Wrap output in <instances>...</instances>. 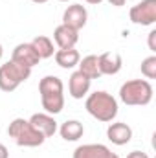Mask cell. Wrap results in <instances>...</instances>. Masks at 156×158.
Returning a JSON list of instances; mask_svg holds the SVG:
<instances>
[{
	"label": "cell",
	"mask_w": 156,
	"mask_h": 158,
	"mask_svg": "<svg viewBox=\"0 0 156 158\" xmlns=\"http://www.w3.org/2000/svg\"><path fill=\"white\" fill-rule=\"evenodd\" d=\"M84 109L92 118H96L97 121H103V123H109L117 116L116 98L105 90H97V92L90 94L86 98Z\"/></svg>",
	"instance_id": "6da1fadb"
},
{
	"label": "cell",
	"mask_w": 156,
	"mask_h": 158,
	"mask_svg": "<svg viewBox=\"0 0 156 158\" xmlns=\"http://www.w3.org/2000/svg\"><path fill=\"white\" fill-rule=\"evenodd\" d=\"M153 85L145 79H130L121 85L119 99L130 107H143L149 105L153 99Z\"/></svg>",
	"instance_id": "7a4b0ae2"
},
{
	"label": "cell",
	"mask_w": 156,
	"mask_h": 158,
	"mask_svg": "<svg viewBox=\"0 0 156 158\" xmlns=\"http://www.w3.org/2000/svg\"><path fill=\"white\" fill-rule=\"evenodd\" d=\"M7 134L20 147H39L46 140L39 131L30 123V119H24V118L13 119L9 123V127H7Z\"/></svg>",
	"instance_id": "3957f363"
},
{
	"label": "cell",
	"mask_w": 156,
	"mask_h": 158,
	"mask_svg": "<svg viewBox=\"0 0 156 158\" xmlns=\"http://www.w3.org/2000/svg\"><path fill=\"white\" fill-rule=\"evenodd\" d=\"M31 76V68L22 66L15 61H7L0 66V90L13 92Z\"/></svg>",
	"instance_id": "277c9868"
},
{
	"label": "cell",
	"mask_w": 156,
	"mask_h": 158,
	"mask_svg": "<svg viewBox=\"0 0 156 158\" xmlns=\"http://www.w3.org/2000/svg\"><path fill=\"white\" fill-rule=\"evenodd\" d=\"M129 17L134 24L153 26L156 22V0H142L140 4L132 6Z\"/></svg>",
	"instance_id": "5b68a950"
},
{
	"label": "cell",
	"mask_w": 156,
	"mask_h": 158,
	"mask_svg": "<svg viewBox=\"0 0 156 158\" xmlns=\"http://www.w3.org/2000/svg\"><path fill=\"white\" fill-rule=\"evenodd\" d=\"M86 20H88V11H86V7L83 4H72L63 13V24L70 26V28H74L77 31L81 28H84Z\"/></svg>",
	"instance_id": "8992f818"
},
{
	"label": "cell",
	"mask_w": 156,
	"mask_h": 158,
	"mask_svg": "<svg viewBox=\"0 0 156 158\" xmlns=\"http://www.w3.org/2000/svg\"><path fill=\"white\" fill-rule=\"evenodd\" d=\"M11 61L22 64V66H28V68H33L35 64H39L40 57L37 55L35 48L31 46V42H22V44H17L13 53H11Z\"/></svg>",
	"instance_id": "52a82bcc"
},
{
	"label": "cell",
	"mask_w": 156,
	"mask_h": 158,
	"mask_svg": "<svg viewBox=\"0 0 156 158\" xmlns=\"http://www.w3.org/2000/svg\"><path fill=\"white\" fill-rule=\"evenodd\" d=\"M101 76H116L123 66V59L117 52H105L97 57Z\"/></svg>",
	"instance_id": "ba28073f"
},
{
	"label": "cell",
	"mask_w": 156,
	"mask_h": 158,
	"mask_svg": "<svg viewBox=\"0 0 156 158\" xmlns=\"http://www.w3.org/2000/svg\"><path fill=\"white\" fill-rule=\"evenodd\" d=\"M53 40H55V44L59 46V50L74 48L79 40V31L74 30V28H70V26L61 24V26H57L55 31H53Z\"/></svg>",
	"instance_id": "9c48e42d"
},
{
	"label": "cell",
	"mask_w": 156,
	"mask_h": 158,
	"mask_svg": "<svg viewBox=\"0 0 156 158\" xmlns=\"http://www.w3.org/2000/svg\"><path fill=\"white\" fill-rule=\"evenodd\" d=\"M107 136H109V140L114 145H127L132 140V129L127 123H123V121H116V123L109 125Z\"/></svg>",
	"instance_id": "30bf717a"
},
{
	"label": "cell",
	"mask_w": 156,
	"mask_h": 158,
	"mask_svg": "<svg viewBox=\"0 0 156 158\" xmlns=\"http://www.w3.org/2000/svg\"><path fill=\"white\" fill-rule=\"evenodd\" d=\"M30 123L39 131L44 138H50L57 132V121L53 119L51 114H46V112H37L30 118Z\"/></svg>",
	"instance_id": "8fae6325"
},
{
	"label": "cell",
	"mask_w": 156,
	"mask_h": 158,
	"mask_svg": "<svg viewBox=\"0 0 156 158\" xmlns=\"http://www.w3.org/2000/svg\"><path fill=\"white\" fill-rule=\"evenodd\" d=\"M90 79L86 77L84 74H81V72H74L72 76H70V81H68V92H70V96L74 98V99H83L86 94H88V90H90Z\"/></svg>",
	"instance_id": "7c38bea8"
},
{
	"label": "cell",
	"mask_w": 156,
	"mask_h": 158,
	"mask_svg": "<svg viewBox=\"0 0 156 158\" xmlns=\"http://www.w3.org/2000/svg\"><path fill=\"white\" fill-rule=\"evenodd\" d=\"M110 149L103 143H84L74 151V158H109Z\"/></svg>",
	"instance_id": "4fadbf2b"
},
{
	"label": "cell",
	"mask_w": 156,
	"mask_h": 158,
	"mask_svg": "<svg viewBox=\"0 0 156 158\" xmlns=\"http://www.w3.org/2000/svg\"><path fill=\"white\" fill-rule=\"evenodd\" d=\"M40 103L42 109L46 110V114H59L64 109V94L57 92V94H40Z\"/></svg>",
	"instance_id": "5bb4252c"
},
{
	"label": "cell",
	"mask_w": 156,
	"mask_h": 158,
	"mask_svg": "<svg viewBox=\"0 0 156 158\" xmlns=\"http://www.w3.org/2000/svg\"><path fill=\"white\" fill-rule=\"evenodd\" d=\"M59 132H61L63 140H66V142H77L79 138H83V134H84V127L77 119H68V121H64L59 127Z\"/></svg>",
	"instance_id": "9a60e30c"
},
{
	"label": "cell",
	"mask_w": 156,
	"mask_h": 158,
	"mask_svg": "<svg viewBox=\"0 0 156 158\" xmlns=\"http://www.w3.org/2000/svg\"><path fill=\"white\" fill-rule=\"evenodd\" d=\"M53 57H55V63H57L61 68H66V70H70V68L77 66L79 61H81V55H79V52L76 50V48L57 50V52L53 53Z\"/></svg>",
	"instance_id": "2e32d148"
},
{
	"label": "cell",
	"mask_w": 156,
	"mask_h": 158,
	"mask_svg": "<svg viewBox=\"0 0 156 158\" xmlns=\"http://www.w3.org/2000/svg\"><path fill=\"white\" fill-rule=\"evenodd\" d=\"M77 66H79V72L84 74L90 81H92V79L101 77L99 63H97V55H86V57H83V61H79Z\"/></svg>",
	"instance_id": "e0dca14e"
},
{
	"label": "cell",
	"mask_w": 156,
	"mask_h": 158,
	"mask_svg": "<svg viewBox=\"0 0 156 158\" xmlns=\"http://www.w3.org/2000/svg\"><path fill=\"white\" fill-rule=\"evenodd\" d=\"M31 46L35 48V52H37V55H39L40 59H48V57H51L55 53L53 40L50 39V37H46V35H37L35 39L31 40Z\"/></svg>",
	"instance_id": "ac0fdd59"
},
{
	"label": "cell",
	"mask_w": 156,
	"mask_h": 158,
	"mask_svg": "<svg viewBox=\"0 0 156 158\" xmlns=\"http://www.w3.org/2000/svg\"><path fill=\"white\" fill-rule=\"evenodd\" d=\"M142 74L147 79H156V55H151L142 61Z\"/></svg>",
	"instance_id": "d6986e66"
},
{
	"label": "cell",
	"mask_w": 156,
	"mask_h": 158,
	"mask_svg": "<svg viewBox=\"0 0 156 158\" xmlns=\"http://www.w3.org/2000/svg\"><path fill=\"white\" fill-rule=\"evenodd\" d=\"M149 50L151 52H156V30H153L149 33Z\"/></svg>",
	"instance_id": "ffe728a7"
},
{
	"label": "cell",
	"mask_w": 156,
	"mask_h": 158,
	"mask_svg": "<svg viewBox=\"0 0 156 158\" xmlns=\"http://www.w3.org/2000/svg\"><path fill=\"white\" fill-rule=\"evenodd\" d=\"M127 158H149L147 153H143V151H132V153H129Z\"/></svg>",
	"instance_id": "44dd1931"
},
{
	"label": "cell",
	"mask_w": 156,
	"mask_h": 158,
	"mask_svg": "<svg viewBox=\"0 0 156 158\" xmlns=\"http://www.w3.org/2000/svg\"><path fill=\"white\" fill-rule=\"evenodd\" d=\"M0 158H9V151L4 143H0Z\"/></svg>",
	"instance_id": "7402d4cb"
},
{
	"label": "cell",
	"mask_w": 156,
	"mask_h": 158,
	"mask_svg": "<svg viewBox=\"0 0 156 158\" xmlns=\"http://www.w3.org/2000/svg\"><path fill=\"white\" fill-rule=\"evenodd\" d=\"M109 2H110V6L121 7V6H125V2H127V0H109Z\"/></svg>",
	"instance_id": "603a6c76"
},
{
	"label": "cell",
	"mask_w": 156,
	"mask_h": 158,
	"mask_svg": "<svg viewBox=\"0 0 156 158\" xmlns=\"http://www.w3.org/2000/svg\"><path fill=\"white\" fill-rule=\"evenodd\" d=\"M86 2H88V4H101L103 0H86Z\"/></svg>",
	"instance_id": "cb8c5ba5"
},
{
	"label": "cell",
	"mask_w": 156,
	"mask_h": 158,
	"mask_svg": "<svg viewBox=\"0 0 156 158\" xmlns=\"http://www.w3.org/2000/svg\"><path fill=\"white\" fill-rule=\"evenodd\" d=\"M31 2H35V4H44V2H48V0H31Z\"/></svg>",
	"instance_id": "d4e9b609"
},
{
	"label": "cell",
	"mask_w": 156,
	"mask_h": 158,
	"mask_svg": "<svg viewBox=\"0 0 156 158\" xmlns=\"http://www.w3.org/2000/svg\"><path fill=\"white\" fill-rule=\"evenodd\" d=\"M2 55H4V48H2V44H0V59H2Z\"/></svg>",
	"instance_id": "484cf974"
},
{
	"label": "cell",
	"mask_w": 156,
	"mask_h": 158,
	"mask_svg": "<svg viewBox=\"0 0 156 158\" xmlns=\"http://www.w3.org/2000/svg\"><path fill=\"white\" fill-rule=\"evenodd\" d=\"M109 158H119V156H117L116 153H110V156H109Z\"/></svg>",
	"instance_id": "4316f807"
},
{
	"label": "cell",
	"mask_w": 156,
	"mask_h": 158,
	"mask_svg": "<svg viewBox=\"0 0 156 158\" xmlns=\"http://www.w3.org/2000/svg\"><path fill=\"white\" fill-rule=\"evenodd\" d=\"M59 2H68V0H59Z\"/></svg>",
	"instance_id": "83f0119b"
}]
</instances>
